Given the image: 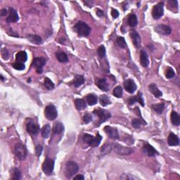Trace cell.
Here are the masks:
<instances>
[{
  "label": "cell",
  "instance_id": "6da1fadb",
  "mask_svg": "<svg viewBox=\"0 0 180 180\" xmlns=\"http://www.w3.org/2000/svg\"><path fill=\"white\" fill-rule=\"evenodd\" d=\"M111 152L114 151L115 153L120 156H128L132 153L134 150L130 147L123 146L122 145L117 144V143H109Z\"/></svg>",
  "mask_w": 180,
  "mask_h": 180
},
{
  "label": "cell",
  "instance_id": "7a4b0ae2",
  "mask_svg": "<svg viewBox=\"0 0 180 180\" xmlns=\"http://www.w3.org/2000/svg\"><path fill=\"white\" fill-rule=\"evenodd\" d=\"M75 30L81 37H87L90 34L91 28L82 21H80L75 25Z\"/></svg>",
  "mask_w": 180,
  "mask_h": 180
},
{
  "label": "cell",
  "instance_id": "3957f363",
  "mask_svg": "<svg viewBox=\"0 0 180 180\" xmlns=\"http://www.w3.org/2000/svg\"><path fill=\"white\" fill-rule=\"evenodd\" d=\"M79 170V166L78 163L74 161H68L66 165L65 174L66 177L71 178L78 172Z\"/></svg>",
  "mask_w": 180,
  "mask_h": 180
},
{
  "label": "cell",
  "instance_id": "277c9868",
  "mask_svg": "<svg viewBox=\"0 0 180 180\" xmlns=\"http://www.w3.org/2000/svg\"><path fill=\"white\" fill-rule=\"evenodd\" d=\"M14 153L16 157L18 158L20 161H23L25 159L27 156V150L26 148L23 144L21 143H18L14 146Z\"/></svg>",
  "mask_w": 180,
  "mask_h": 180
},
{
  "label": "cell",
  "instance_id": "5b68a950",
  "mask_svg": "<svg viewBox=\"0 0 180 180\" xmlns=\"http://www.w3.org/2000/svg\"><path fill=\"white\" fill-rule=\"evenodd\" d=\"M93 113L94 114L96 115L99 117V125L102 124V123L104 122L105 121L108 120L111 117V113L104 109H96L94 111Z\"/></svg>",
  "mask_w": 180,
  "mask_h": 180
},
{
  "label": "cell",
  "instance_id": "8992f818",
  "mask_svg": "<svg viewBox=\"0 0 180 180\" xmlns=\"http://www.w3.org/2000/svg\"><path fill=\"white\" fill-rule=\"evenodd\" d=\"M45 115L49 120H54L58 115L57 110L54 105H49L45 108Z\"/></svg>",
  "mask_w": 180,
  "mask_h": 180
},
{
  "label": "cell",
  "instance_id": "52a82bcc",
  "mask_svg": "<svg viewBox=\"0 0 180 180\" xmlns=\"http://www.w3.org/2000/svg\"><path fill=\"white\" fill-rule=\"evenodd\" d=\"M54 168V161L52 159L47 158L42 165V170L47 175H51Z\"/></svg>",
  "mask_w": 180,
  "mask_h": 180
},
{
  "label": "cell",
  "instance_id": "ba28073f",
  "mask_svg": "<svg viewBox=\"0 0 180 180\" xmlns=\"http://www.w3.org/2000/svg\"><path fill=\"white\" fill-rule=\"evenodd\" d=\"M164 13V4L160 2L154 6L153 11H152V15L154 19H159L162 17Z\"/></svg>",
  "mask_w": 180,
  "mask_h": 180
},
{
  "label": "cell",
  "instance_id": "9c48e42d",
  "mask_svg": "<svg viewBox=\"0 0 180 180\" xmlns=\"http://www.w3.org/2000/svg\"><path fill=\"white\" fill-rule=\"evenodd\" d=\"M123 84H124L125 89L130 94L135 92L137 88V84H135V82H134V80H132V79H127V80H126L124 82Z\"/></svg>",
  "mask_w": 180,
  "mask_h": 180
},
{
  "label": "cell",
  "instance_id": "30bf717a",
  "mask_svg": "<svg viewBox=\"0 0 180 180\" xmlns=\"http://www.w3.org/2000/svg\"><path fill=\"white\" fill-rule=\"evenodd\" d=\"M154 30L156 32L163 35H168L171 33L172 30L170 26L166 25H158L154 27Z\"/></svg>",
  "mask_w": 180,
  "mask_h": 180
},
{
  "label": "cell",
  "instance_id": "8fae6325",
  "mask_svg": "<svg viewBox=\"0 0 180 180\" xmlns=\"http://www.w3.org/2000/svg\"><path fill=\"white\" fill-rule=\"evenodd\" d=\"M46 64V59L44 58H35L32 62V66L36 68L37 72L39 74L42 72V67Z\"/></svg>",
  "mask_w": 180,
  "mask_h": 180
},
{
  "label": "cell",
  "instance_id": "7c38bea8",
  "mask_svg": "<svg viewBox=\"0 0 180 180\" xmlns=\"http://www.w3.org/2000/svg\"><path fill=\"white\" fill-rule=\"evenodd\" d=\"M143 151L145 154H146L148 156H150V157H153L157 154L158 155V152L148 143H146L143 146Z\"/></svg>",
  "mask_w": 180,
  "mask_h": 180
},
{
  "label": "cell",
  "instance_id": "4fadbf2b",
  "mask_svg": "<svg viewBox=\"0 0 180 180\" xmlns=\"http://www.w3.org/2000/svg\"><path fill=\"white\" fill-rule=\"evenodd\" d=\"M104 131L110 138L115 139H119V134L116 128L112 127L111 126H106L104 127Z\"/></svg>",
  "mask_w": 180,
  "mask_h": 180
},
{
  "label": "cell",
  "instance_id": "5bb4252c",
  "mask_svg": "<svg viewBox=\"0 0 180 180\" xmlns=\"http://www.w3.org/2000/svg\"><path fill=\"white\" fill-rule=\"evenodd\" d=\"M27 131L31 135H36L39 132L40 127L35 124L33 121H30L26 125Z\"/></svg>",
  "mask_w": 180,
  "mask_h": 180
},
{
  "label": "cell",
  "instance_id": "9a60e30c",
  "mask_svg": "<svg viewBox=\"0 0 180 180\" xmlns=\"http://www.w3.org/2000/svg\"><path fill=\"white\" fill-rule=\"evenodd\" d=\"M18 15L17 12L13 8L9 9V15L6 18V21L8 23H16L18 21Z\"/></svg>",
  "mask_w": 180,
  "mask_h": 180
},
{
  "label": "cell",
  "instance_id": "2e32d148",
  "mask_svg": "<svg viewBox=\"0 0 180 180\" xmlns=\"http://www.w3.org/2000/svg\"><path fill=\"white\" fill-rule=\"evenodd\" d=\"M130 37H131L132 42H133L134 45H135L136 48L137 49L140 48L141 40L140 36H139V35L138 34V32H136V31H132L131 34H130Z\"/></svg>",
  "mask_w": 180,
  "mask_h": 180
},
{
  "label": "cell",
  "instance_id": "e0dca14e",
  "mask_svg": "<svg viewBox=\"0 0 180 180\" xmlns=\"http://www.w3.org/2000/svg\"><path fill=\"white\" fill-rule=\"evenodd\" d=\"M136 102H138L141 106H144V99H143V98H142V94H141L140 91L138 92L137 96L131 97V98L128 100V103H129L130 105H132V104H133L134 103H135Z\"/></svg>",
  "mask_w": 180,
  "mask_h": 180
},
{
  "label": "cell",
  "instance_id": "ac0fdd59",
  "mask_svg": "<svg viewBox=\"0 0 180 180\" xmlns=\"http://www.w3.org/2000/svg\"><path fill=\"white\" fill-rule=\"evenodd\" d=\"M168 143L169 146H177L179 144V139L177 135L171 132L168 136Z\"/></svg>",
  "mask_w": 180,
  "mask_h": 180
},
{
  "label": "cell",
  "instance_id": "d6986e66",
  "mask_svg": "<svg viewBox=\"0 0 180 180\" xmlns=\"http://www.w3.org/2000/svg\"><path fill=\"white\" fill-rule=\"evenodd\" d=\"M140 63L141 66L145 68L148 67V64H149L148 54L144 50H141L140 52Z\"/></svg>",
  "mask_w": 180,
  "mask_h": 180
},
{
  "label": "cell",
  "instance_id": "ffe728a7",
  "mask_svg": "<svg viewBox=\"0 0 180 180\" xmlns=\"http://www.w3.org/2000/svg\"><path fill=\"white\" fill-rule=\"evenodd\" d=\"M96 85L100 89L103 90L104 91H108L109 90V87H108V83L106 82V80L104 78L99 79L96 81Z\"/></svg>",
  "mask_w": 180,
  "mask_h": 180
},
{
  "label": "cell",
  "instance_id": "44dd1931",
  "mask_svg": "<svg viewBox=\"0 0 180 180\" xmlns=\"http://www.w3.org/2000/svg\"><path fill=\"white\" fill-rule=\"evenodd\" d=\"M148 89H149V91L150 92L153 94L156 98H160V97L163 95V93L161 92V90H160L158 88L156 87L155 84H150L149 87H148Z\"/></svg>",
  "mask_w": 180,
  "mask_h": 180
},
{
  "label": "cell",
  "instance_id": "7402d4cb",
  "mask_svg": "<svg viewBox=\"0 0 180 180\" xmlns=\"http://www.w3.org/2000/svg\"><path fill=\"white\" fill-rule=\"evenodd\" d=\"M27 38L31 43L35 44V45H40L42 42V38L40 36L35 35H28L27 36Z\"/></svg>",
  "mask_w": 180,
  "mask_h": 180
},
{
  "label": "cell",
  "instance_id": "603a6c76",
  "mask_svg": "<svg viewBox=\"0 0 180 180\" xmlns=\"http://www.w3.org/2000/svg\"><path fill=\"white\" fill-rule=\"evenodd\" d=\"M84 82V78L83 76L80 75H75L74 80L73 81V85L75 87H79Z\"/></svg>",
  "mask_w": 180,
  "mask_h": 180
},
{
  "label": "cell",
  "instance_id": "cb8c5ba5",
  "mask_svg": "<svg viewBox=\"0 0 180 180\" xmlns=\"http://www.w3.org/2000/svg\"><path fill=\"white\" fill-rule=\"evenodd\" d=\"M27 59V55L25 51H20L16 56V61L24 63Z\"/></svg>",
  "mask_w": 180,
  "mask_h": 180
},
{
  "label": "cell",
  "instance_id": "d4e9b609",
  "mask_svg": "<svg viewBox=\"0 0 180 180\" xmlns=\"http://www.w3.org/2000/svg\"><path fill=\"white\" fill-rule=\"evenodd\" d=\"M75 107H76V108L78 110V111H82V110L84 109V108L87 107L85 102L82 99H75Z\"/></svg>",
  "mask_w": 180,
  "mask_h": 180
},
{
  "label": "cell",
  "instance_id": "484cf974",
  "mask_svg": "<svg viewBox=\"0 0 180 180\" xmlns=\"http://www.w3.org/2000/svg\"><path fill=\"white\" fill-rule=\"evenodd\" d=\"M56 58L60 63H66L68 61V58L67 54L66 53L62 52V51H58L56 54Z\"/></svg>",
  "mask_w": 180,
  "mask_h": 180
},
{
  "label": "cell",
  "instance_id": "4316f807",
  "mask_svg": "<svg viewBox=\"0 0 180 180\" xmlns=\"http://www.w3.org/2000/svg\"><path fill=\"white\" fill-rule=\"evenodd\" d=\"M170 117H171V121L174 125H176V126L179 125H180V117H179V115H178V113H177V112L172 111Z\"/></svg>",
  "mask_w": 180,
  "mask_h": 180
},
{
  "label": "cell",
  "instance_id": "83f0119b",
  "mask_svg": "<svg viewBox=\"0 0 180 180\" xmlns=\"http://www.w3.org/2000/svg\"><path fill=\"white\" fill-rule=\"evenodd\" d=\"M86 100L89 106H94L97 103V97L96 95L91 94H88L86 97Z\"/></svg>",
  "mask_w": 180,
  "mask_h": 180
},
{
  "label": "cell",
  "instance_id": "f1b7e54d",
  "mask_svg": "<svg viewBox=\"0 0 180 180\" xmlns=\"http://www.w3.org/2000/svg\"><path fill=\"white\" fill-rule=\"evenodd\" d=\"M51 132V127L49 124L45 125L42 129V136L43 138H48L50 135Z\"/></svg>",
  "mask_w": 180,
  "mask_h": 180
},
{
  "label": "cell",
  "instance_id": "f546056e",
  "mask_svg": "<svg viewBox=\"0 0 180 180\" xmlns=\"http://www.w3.org/2000/svg\"><path fill=\"white\" fill-rule=\"evenodd\" d=\"M102 139V137L98 133L95 137H94L92 141H91V144H89V146H92V147H96L100 144L101 141Z\"/></svg>",
  "mask_w": 180,
  "mask_h": 180
},
{
  "label": "cell",
  "instance_id": "4dcf8cb0",
  "mask_svg": "<svg viewBox=\"0 0 180 180\" xmlns=\"http://www.w3.org/2000/svg\"><path fill=\"white\" fill-rule=\"evenodd\" d=\"M63 130H64L63 125L60 122H56V125H55L54 129V134H56V135H60V134H61L62 132H63Z\"/></svg>",
  "mask_w": 180,
  "mask_h": 180
},
{
  "label": "cell",
  "instance_id": "1f68e13d",
  "mask_svg": "<svg viewBox=\"0 0 180 180\" xmlns=\"http://www.w3.org/2000/svg\"><path fill=\"white\" fill-rule=\"evenodd\" d=\"M138 23V21H137V18L135 14H131L128 17V24H129L131 27H135L136 25Z\"/></svg>",
  "mask_w": 180,
  "mask_h": 180
},
{
  "label": "cell",
  "instance_id": "d6a6232c",
  "mask_svg": "<svg viewBox=\"0 0 180 180\" xmlns=\"http://www.w3.org/2000/svg\"><path fill=\"white\" fill-rule=\"evenodd\" d=\"M132 125L136 129H139L141 125H146V123L142 118H141V120H139V119H134L132 122Z\"/></svg>",
  "mask_w": 180,
  "mask_h": 180
},
{
  "label": "cell",
  "instance_id": "836d02e7",
  "mask_svg": "<svg viewBox=\"0 0 180 180\" xmlns=\"http://www.w3.org/2000/svg\"><path fill=\"white\" fill-rule=\"evenodd\" d=\"M100 104L103 106H106L111 104V102L106 95H102L100 96Z\"/></svg>",
  "mask_w": 180,
  "mask_h": 180
},
{
  "label": "cell",
  "instance_id": "e575fe53",
  "mask_svg": "<svg viewBox=\"0 0 180 180\" xmlns=\"http://www.w3.org/2000/svg\"><path fill=\"white\" fill-rule=\"evenodd\" d=\"M152 108L155 111L156 113L158 114H161L163 113V108H164V104H153Z\"/></svg>",
  "mask_w": 180,
  "mask_h": 180
},
{
  "label": "cell",
  "instance_id": "d590c367",
  "mask_svg": "<svg viewBox=\"0 0 180 180\" xmlns=\"http://www.w3.org/2000/svg\"><path fill=\"white\" fill-rule=\"evenodd\" d=\"M12 179H16V180H18V179H21V171H20L19 170H18V168H14L12 170Z\"/></svg>",
  "mask_w": 180,
  "mask_h": 180
},
{
  "label": "cell",
  "instance_id": "8d00e7d4",
  "mask_svg": "<svg viewBox=\"0 0 180 180\" xmlns=\"http://www.w3.org/2000/svg\"><path fill=\"white\" fill-rule=\"evenodd\" d=\"M45 86L46 88L49 90L53 89L54 88V84L50 79H49L48 78H45Z\"/></svg>",
  "mask_w": 180,
  "mask_h": 180
},
{
  "label": "cell",
  "instance_id": "74e56055",
  "mask_svg": "<svg viewBox=\"0 0 180 180\" xmlns=\"http://www.w3.org/2000/svg\"><path fill=\"white\" fill-rule=\"evenodd\" d=\"M113 95L117 98H121L122 96V87L118 86L116 87L113 90Z\"/></svg>",
  "mask_w": 180,
  "mask_h": 180
},
{
  "label": "cell",
  "instance_id": "f35d334b",
  "mask_svg": "<svg viewBox=\"0 0 180 180\" xmlns=\"http://www.w3.org/2000/svg\"><path fill=\"white\" fill-rule=\"evenodd\" d=\"M174 75H175V73H174V70L170 67L168 68L166 71H165V76H166V78L168 79H170L174 78Z\"/></svg>",
  "mask_w": 180,
  "mask_h": 180
},
{
  "label": "cell",
  "instance_id": "ab89813d",
  "mask_svg": "<svg viewBox=\"0 0 180 180\" xmlns=\"http://www.w3.org/2000/svg\"><path fill=\"white\" fill-rule=\"evenodd\" d=\"M117 44L119 47H121V48H123V49L125 48L126 45H127L125 40V38L122 37H117Z\"/></svg>",
  "mask_w": 180,
  "mask_h": 180
},
{
  "label": "cell",
  "instance_id": "60d3db41",
  "mask_svg": "<svg viewBox=\"0 0 180 180\" xmlns=\"http://www.w3.org/2000/svg\"><path fill=\"white\" fill-rule=\"evenodd\" d=\"M13 68L14 69L17 70V71H23L25 69V66L23 63H20V62H15L14 63H13Z\"/></svg>",
  "mask_w": 180,
  "mask_h": 180
},
{
  "label": "cell",
  "instance_id": "b9f144b4",
  "mask_svg": "<svg viewBox=\"0 0 180 180\" xmlns=\"http://www.w3.org/2000/svg\"><path fill=\"white\" fill-rule=\"evenodd\" d=\"M93 138H94L93 136L91 135H89V134H84V135H83V137H82V139H83L84 142L87 143V144L89 145L91 144Z\"/></svg>",
  "mask_w": 180,
  "mask_h": 180
},
{
  "label": "cell",
  "instance_id": "7bdbcfd3",
  "mask_svg": "<svg viewBox=\"0 0 180 180\" xmlns=\"http://www.w3.org/2000/svg\"><path fill=\"white\" fill-rule=\"evenodd\" d=\"M106 51V50L105 47H104V45H102L99 47L98 50H97V53H98V55L101 58H103L105 56Z\"/></svg>",
  "mask_w": 180,
  "mask_h": 180
},
{
  "label": "cell",
  "instance_id": "ee69618b",
  "mask_svg": "<svg viewBox=\"0 0 180 180\" xmlns=\"http://www.w3.org/2000/svg\"><path fill=\"white\" fill-rule=\"evenodd\" d=\"M92 120H93L92 116H91V115L90 114H89V113H87V114H85L84 115L83 121H84V123H86V124H88V123L91 122Z\"/></svg>",
  "mask_w": 180,
  "mask_h": 180
},
{
  "label": "cell",
  "instance_id": "f6af8a7d",
  "mask_svg": "<svg viewBox=\"0 0 180 180\" xmlns=\"http://www.w3.org/2000/svg\"><path fill=\"white\" fill-rule=\"evenodd\" d=\"M42 151V146L41 145H37V146L35 147V153L37 156L39 157V156H41Z\"/></svg>",
  "mask_w": 180,
  "mask_h": 180
},
{
  "label": "cell",
  "instance_id": "bcb514c9",
  "mask_svg": "<svg viewBox=\"0 0 180 180\" xmlns=\"http://www.w3.org/2000/svg\"><path fill=\"white\" fill-rule=\"evenodd\" d=\"M111 15L113 18H117L119 16V12L116 9H113L111 11Z\"/></svg>",
  "mask_w": 180,
  "mask_h": 180
},
{
  "label": "cell",
  "instance_id": "7dc6e473",
  "mask_svg": "<svg viewBox=\"0 0 180 180\" xmlns=\"http://www.w3.org/2000/svg\"><path fill=\"white\" fill-rule=\"evenodd\" d=\"M1 56L4 59H7L9 56V52L6 49H2L1 51Z\"/></svg>",
  "mask_w": 180,
  "mask_h": 180
},
{
  "label": "cell",
  "instance_id": "c3c4849f",
  "mask_svg": "<svg viewBox=\"0 0 180 180\" xmlns=\"http://www.w3.org/2000/svg\"><path fill=\"white\" fill-rule=\"evenodd\" d=\"M7 14H8V11H7V9H1V15L3 16H5L7 15Z\"/></svg>",
  "mask_w": 180,
  "mask_h": 180
},
{
  "label": "cell",
  "instance_id": "681fc988",
  "mask_svg": "<svg viewBox=\"0 0 180 180\" xmlns=\"http://www.w3.org/2000/svg\"><path fill=\"white\" fill-rule=\"evenodd\" d=\"M96 14H97V16H99V17H102V16L104 15V12H103V11L100 10V9H97Z\"/></svg>",
  "mask_w": 180,
  "mask_h": 180
},
{
  "label": "cell",
  "instance_id": "f907efd6",
  "mask_svg": "<svg viewBox=\"0 0 180 180\" xmlns=\"http://www.w3.org/2000/svg\"><path fill=\"white\" fill-rule=\"evenodd\" d=\"M74 179H82V180H83V179H84V176L81 175V174H80V175H77L76 177H75Z\"/></svg>",
  "mask_w": 180,
  "mask_h": 180
},
{
  "label": "cell",
  "instance_id": "816d5d0a",
  "mask_svg": "<svg viewBox=\"0 0 180 180\" xmlns=\"http://www.w3.org/2000/svg\"><path fill=\"white\" fill-rule=\"evenodd\" d=\"M0 77H1V80H2V81H4V77L2 76V75H0Z\"/></svg>",
  "mask_w": 180,
  "mask_h": 180
}]
</instances>
